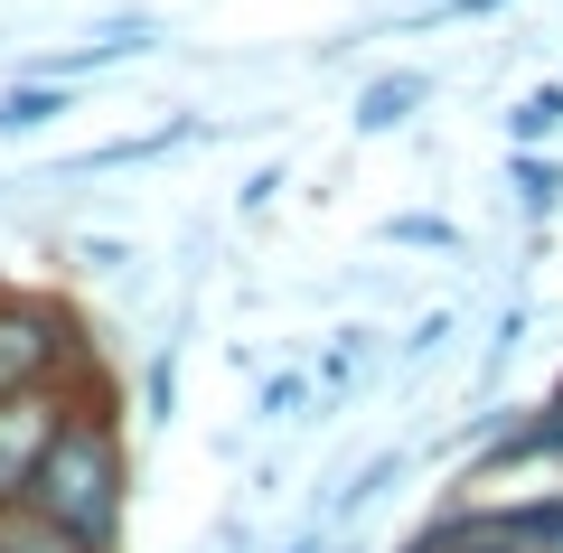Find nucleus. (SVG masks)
I'll list each match as a JSON object with an SVG mask.
<instances>
[{
	"label": "nucleus",
	"instance_id": "nucleus-13",
	"mask_svg": "<svg viewBox=\"0 0 563 553\" xmlns=\"http://www.w3.org/2000/svg\"><path fill=\"white\" fill-rule=\"evenodd\" d=\"M141 244L132 235H66V273L76 281H141Z\"/></svg>",
	"mask_w": 563,
	"mask_h": 553
},
{
	"label": "nucleus",
	"instance_id": "nucleus-16",
	"mask_svg": "<svg viewBox=\"0 0 563 553\" xmlns=\"http://www.w3.org/2000/svg\"><path fill=\"white\" fill-rule=\"evenodd\" d=\"M0 553H95V544L66 534V526H47L38 507H0Z\"/></svg>",
	"mask_w": 563,
	"mask_h": 553
},
{
	"label": "nucleus",
	"instance_id": "nucleus-1",
	"mask_svg": "<svg viewBox=\"0 0 563 553\" xmlns=\"http://www.w3.org/2000/svg\"><path fill=\"white\" fill-rule=\"evenodd\" d=\"M29 507L47 526L85 534L95 553H122V526H132V432H122V385H95V395H66V422L47 441L38 478H29Z\"/></svg>",
	"mask_w": 563,
	"mask_h": 553
},
{
	"label": "nucleus",
	"instance_id": "nucleus-11",
	"mask_svg": "<svg viewBox=\"0 0 563 553\" xmlns=\"http://www.w3.org/2000/svg\"><path fill=\"white\" fill-rule=\"evenodd\" d=\"M507 151H563V76L517 85V103H507Z\"/></svg>",
	"mask_w": 563,
	"mask_h": 553
},
{
	"label": "nucleus",
	"instance_id": "nucleus-18",
	"mask_svg": "<svg viewBox=\"0 0 563 553\" xmlns=\"http://www.w3.org/2000/svg\"><path fill=\"white\" fill-rule=\"evenodd\" d=\"M395 553H507V544H488V534H470V526H461V507H442V516H422V526L404 534Z\"/></svg>",
	"mask_w": 563,
	"mask_h": 553
},
{
	"label": "nucleus",
	"instance_id": "nucleus-15",
	"mask_svg": "<svg viewBox=\"0 0 563 553\" xmlns=\"http://www.w3.org/2000/svg\"><path fill=\"white\" fill-rule=\"evenodd\" d=\"M141 422L151 432L179 422V338H151V356H141Z\"/></svg>",
	"mask_w": 563,
	"mask_h": 553
},
{
	"label": "nucleus",
	"instance_id": "nucleus-21",
	"mask_svg": "<svg viewBox=\"0 0 563 553\" xmlns=\"http://www.w3.org/2000/svg\"><path fill=\"white\" fill-rule=\"evenodd\" d=\"M329 553H376V544H366V534H357V526H347V534H339V544H329Z\"/></svg>",
	"mask_w": 563,
	"mask_h": 553
},
{
	"label": "nucleus",
	"instance_id": "nucleus-9",
	"mask_svg": "<svg viewBox=\"0 0 563 553\" xmlns=\"http://www.w3.org/2000/svg\"><path fill=\"white\" fill-rule=\"evenodd\" d=\"M66 113H76V85L66 76H29L20 66V76L0 85V141H38V132H57Z\"/></svg>",
	"mask_w": 563,
	"mask_h": 553
},
{
	"label": "nucleus",
	"instance_id": "nucleus-10",
	"mask_svg": "<svg viewBox=\"0 0 563 553\" xmlns=\"http://www.w3.org/2000/svg\"><path fill=\"white\" fill-rule=\"evenodd\" d=\"M254 432H291V422H329V403H320V376L310 366H263V385H254Z\"/></svg>",
	"mask_w": 563,
	"mask_h": 553
},
{
	"label": "nucleus",
	"instance_id": "nucleus-20",
	"mask_svg": "<svg viewBox=\"0 0 563 553\" xmlns=\"http://www.w3.org/2000/svg\"><path fill=\"white\" fill-rule=\"evenodd\" d=\"M329 544H339V526H320V516H301V526L282 534V544H273V553H329Z\"/></svg>",
	"mask_w": 563,
	"mask_h": 553
},
{
	"label": "nucleus",
	"instance_id": "nucleus-4",
	"mask_svg": "<svg viewBox=\"0 0 563 553\" xmlns=\"http://www.w3.org/2000/svg\"><path fill=\"white\" fill-rule=\"evenodd\" d=\"M66 422V385H29V395H0V507H29V478H38L47 441Z\"/></svg>",
	"mask_w": 563,
	"mask_h": 553
},
{
	"label": "nucleus",
	"instance_id": "nucleus-7",
	"mask_svg": "<svg viewBox=\"0 0 563 553\" xmlns=\"http://www.w3.org/2000/svg\"><path fill=\"white\" fill-rule=\"evenodd\" d=\"M404 478H413V451H404V441H385V451H366V460H357V469H347V478H339V488H329V497H310V516L347 534V526H357V516H376L385 497L404 488Z\"/></svg>",
	"mask_w": 563,
	"mask_h": 553
},
{
	"label": "nucleus",
	"instance_id": "nucleus-19",
	"mask_svg": "<svg viewBox=\"0 0 563 553\" xmlns=\"http://www.w3.org/2000/svg\"><path fill=\"white\" fill-rule=\"evenodd\" d=\"M282 188H291V159H254V169L235 178V225L273 217V207H282Z\"/></svg>",
	"mask_w": 563,
	"mask_h": 553
},
{
	"label": "nucleus",
	"instance_id": "nucleus-3",
	"mask_svg": "<svg viewBox=\"0 0 563 553\" xmlns=\"http://www.w3.org/2000/svg\"><path fill=\"white\" fill-rule=\"evenodd\" d=\"M161 47H169V20H161V10H95V20H85L66 47H38V57H29V76L85 85V76H113V66L161 57Z\"/></svg>",
	"mask_w": 563,
	"mask_h": 553
},
{
	"label": "nucleus",
	"instance_id": "nucleus-8",
	"mask_svg": "<svg viewBox=\"0 0 563 553\" xmlns=\"http://www.w3.org/2000/svg\"><path fill=\"white\" fill-rule=\"evenodd\" d=\"M385 356H395V338H385L376 319H347V329H329V338H320V356H310V376H320V403L339 413V403L357 395L366 376H376Z\"/></svg>",
	"mask_w": 563,
	"mask_h": 553
},
{
	"label": "nucleus",
	"instance_id": "nucleus-12",
	"mask_svg": "<svg viewBox=\"0 0 563 553\" xmlns=\"http://www.w3.org/2000/svg\"><path fill=\"white\" fill-rule=\"evenodd\" d=\"M507 188H517L526 225H554L563 217V151H507Z\"/></svg>",
	"mask_w": 563,
	"mask_h": 553
},
{
	"label": "nucleus",
	"instance_id": "nucleus-5",
	"mask_svg": "<svg viewBox=\"0 0 563 553\" xmlns=\"http://www.w3.org/2000/svg\"><path fill=\"white\" fill-rule=\"evenodd\" d=\"M470 534L507 553H563V488H517V497H451Z\"/></svg>",
	"mask_w": 563,
	"mask_h": 553
},
{
	"label": "nucleus",
	"instance_id": "nucleus-14",
	"mask_svg": "<svg viewBox=\"0 0 563 553\" xmlns=\"http://www.w3.org/2000/svg\"><path fill=\"white\" fill-rule=\"evenodd\" d=\"M376 244H395V254H470V235H461L451 217H432V207H404V217H385Z\"/></svg>",
	"mask_w": 563,
	"mask_h": 553
},
{
	"label": "nucleus",
	"instance_id": "nucleus-6",
	"mask_svg": "<svg viewBox=\"0 0 563 553\" xmlns=\"http://www.w3.org/2000/svg\"><path fill=\"white\" fill-rule=\"evenodd\" d=\"M442 95V76L432 66H376V76L357 85V113H347V132L357 141H385V132H413L422 103Z\"/></svg>",
	"mask_w": 563,
	"mask_h": 553
},
{
	"label": "nucleus",
	"instance_id": "nucleus-2",
	"mask_svg": "<svg viewBox=\"0 0 563 553\" xmlns=\"http://www.w3.org/2000/svg\"><path fill=\"white\" fill-rule=\"evenodd\" d=\"M95 338H103V329L85 319L76 291H57V281H10V273H0V395H29V385L95 395V385H113V366H103Z\"/></svg>",
	"mask_w": 563,
	"mask_h": 553
},
{
	"label": "nucleus",
	"instance_id": "nucleus-17",
	"mask_svg": "<svg viewBox=\"0 0 563 553\" xmlns=\"http://www.w3.org/2000/svg\"><path fill=\"white\" fill-rule=\"evenodd\" d=\"M451 338H461V310H451V300H442V310H422L413 329L395 338V366H404V376H422V366H432V356H442Z\"/></svg>",
	"mask_w": 563,
	"mask_h": 553
}]
</instances>
